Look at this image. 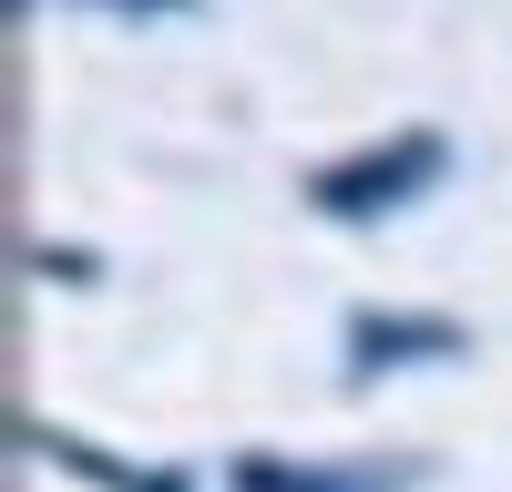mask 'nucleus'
I'll list each match as a JSON object with an SVG mask.
<instances>
[{"mask_svg": "<svg viewBox=\"0 0 512 492\" xmlns=\"http://www.w3.org/2000/svg\"><path fill=\"white\" fill-rule=\"evenodd\" d=\"M441 164H451V144L431 134V123H410V134L369 144V154L318 164V175H308V205L338 216V226H369V216H390V205H410L420 185H441Z\"/></svg>", "mask_w": 512, "mask_h": 492, "instance_id": "nucleus-1", "label": "nucleus"}, {"mask_svg": "<svg viewBox=\"0 0 512 492\" xmlns=\"http://www.w3.org/2000/svg\"><path fill=\"white\" fill-rule=\"evenodd\" d=\"M420 359H472V328L461 318H410V308H349V380L420 369Z\"/></svg>", "mask_w": 512, "mask_h": 492, "instance_id": "nucleus-2", "label": "nucleus"}, {"mask_svg": "<svg viewBox=\"0 0 512 492\" xmlns=\"http://www.w3.org/2000/svg\"><path fill=\"white\" fill-rule=\"evenodd\" d=\"M21 451H41V462L82 472L93 492H195L185 472H154V462H123V451H93L82 431H52V421H21Z\"/></svg>", "mask_w": 512, "mask_h": 492, "instance_id": "nucleus-3", "label": "nucleus"}, {"mask_svg": "<svg viewBox=\"0 0 512 492\" xmlns=\"http://www.w3.org/2000/svg\"><path fill=\"white\" fill-rule=\"evenodd\" d=\"M236 492H400V472H369V462H277V451H246Z\"/></svg>", "mask_w": 512, "mask_h": 492, "instance_id": "nucleus-4", "label": "nucleus"}, {"mask_svg": "<svg viewBox=\"0 0 512 492\" xmlns=\"http://www.w3.org/2000/svg\"><path fill=\"white\" fill-rule=\"evenodd\" d=\"M31 267H41V277H82L93 257H82V246H31Z\"/></svg>", "mask_w": 512, "mask_h": 492, "instance_id": "nucleus-5", "label": "nucleus"}, {"mask_svg": "<svg viewBox=\"0 0 512 492\" xmlns=\"http://www.w3.org/2000/svg\"><path fill=\"white\" fill-rule=\"evenodd\" d=\"M113 11H134V21H144V11H195V0H113Z\"/></svg>", "mask_w": 512, "mask_h": 492, "instance_id": "nucleus-6", "label": "nucleus"}]
</instances>
